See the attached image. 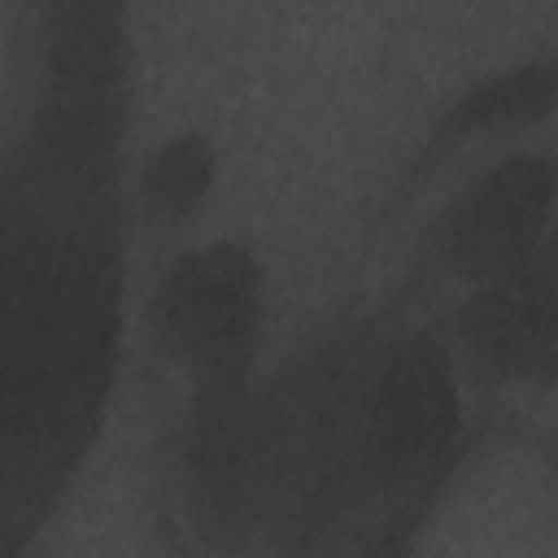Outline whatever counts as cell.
<instances>
[{"label": "cell", "mask_w": 558, "mask_h": 558, "mask_svg": "<svg viewBox=\"0 0 558 558\" xmlns=\"http://www.w3.org/2000/svg\"><path fill=\"white\" fill-rule=\"evenodd\" d=\"M554 240V166L545 153H506L475 170L427 222L418 240V292L458 296L466 288L519 275Z\"/></svg>", "instance_id": "obj_3"}, {"label": "cell", "mask_w": 558, "mask_h": 558, "mask_svg": "<svg viewBox=\"0 0 558 558\" xmlns=\"http://www.w3.org/2000/svg\"><path fill=\"white\" fill-rule=\"evenodd\" d=\"M135 344L153 353L166 397L248 379L266 344V275L235 240L192 244L140 288Z\"/></svg>", "instance_id": "obj_2"}, {"label": "cell", "mask_w": 558, "mask_h": 558, "mask_svg": "<svg viewBox=\"0 0 558 558\" xmlns=\"http://www.w3.org/2000/svg\"><path fill=\"white\" fill-rule=\"evenodd\" d=\"M418 541H423V523H397V527L362 536L344 549H331L323 558H418Z\"/></svg>", "instance_id": "obj_5"}, {"label": "cell", "mask_w": 558, "mask_h": 558, "mask_svg": "<svg viewBox=\"0 0 558 558\" xmlns=\"http://www.w3.org/2000/svg\"><path fill=\"white\" fill-rule=\"evenodd\" d=\"M418 314V310H414ZM462 384L475 392H506V388H541L549 384L554 366V331H558V288H554V257L445 296L436 314H423Z\"/></svg>", "instance_id": "obj_4"}, {"label": "cell", "mask_w": 558, "mask_h": 558, "mask_svg": "<svg viewBox=\"0 0 558 558\" xmlns=\"http://www.w3.org/2000/svg\"><path fill=\"white\" fill-rule=\"evenodd\" d=\"M135 44L113 4L35 13L0 126V558H35L83 484L140 323Z\"/></svg>", "instance_id": "obj_1"}]
</instances>
